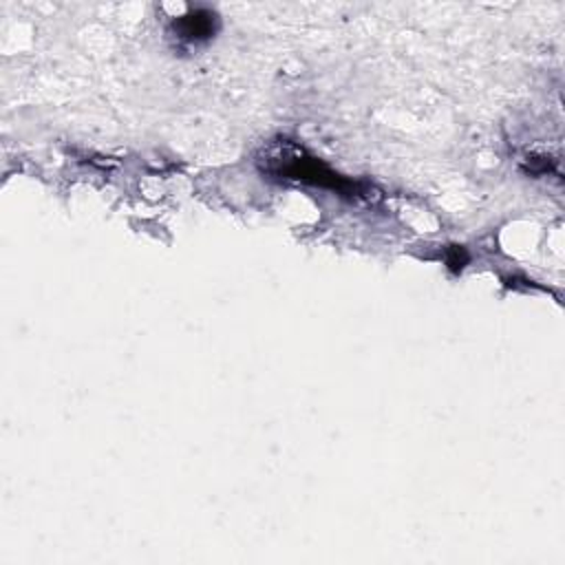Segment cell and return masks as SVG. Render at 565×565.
<instances>
[{
  "label": "cell",
  "mask_w": 565,
  "mask_h": 565,
  "mask_svg": "<svg viewBox=\"0 0 565 565\" xmlns=\"http://www.w3.org/2000/svg\"><path fill=\"white\" fill-rule=\"evenodd\" d=\"M258 163H260L263 172H267L276 179L329 188V190L351 196V199L364 196V190L360 183L344 179L342 174H338L329 166H324L320 159L311 157L307 150H302L289 141H278V143L269 146L260 154Z\"/></svg>",
  "instance_id": "6da1fadb"
},
{
  "label": "cell",
  "mask_w": 565,
  "mask_h": 565,
  "mask_svg": "<svg viewBox=\"0 0 565 565\" xmlns=\"http://www.w3.org/2000/svg\"><path fill=\"white\" fill-rule=\"evenodd\" d=\"M172 31L183 42H205L216 31V13L207 9H192L172 22Z\"/></svg>",
  "instance_id": "7a4b0ae2"
}]
</instances>
